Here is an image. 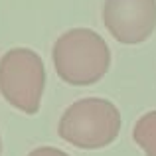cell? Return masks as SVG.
Returning <instances> with one entry per match:
<instances>
[{
    "label": "cell",
    "instance_id": "7",
    "mask_svg": "<svg viewBox=\"0 0 156 156\" xmlns=\"http://www.w3.org/2000/svg\"><path fill=\"white\" fill-rule=\"evenodd\" d=\"M0 156H2V136H0Z\"/></svg>",
    "mask_w": 156,
    "mask_h": 156
},
{
    "label": "cell",
    "instance_id": "6",
    "mask_svg": "<svg viewBox=\"0 0 156 156\" xmlns=\"http://www.w3.org/2000/svg\"><path fill=\"white\" fill-rule=\"evenodd\" d=\"M28 156H69V154L59 150V148H55V146H38V148H34Z\"/></svg>",
    "mask_w": 156,
    "mask_h": 156
},
{
    "label": "cell",
    "instance_id": "5",
    "mask_svg": "<svg viewBox=\"0 0 156 156\" xmlns=\"http://www.w3.org/2000/svg\"><path fill=\"white\" fill-rule=\"evenodd\" d=\"M133 138L146 156H156V111L144 113L133 129Z\"/></svg>",
    "mask_w": 156,
    "mask_h": 156
},
{
    "label": "cell",
    "instance_id": "1",
    "mask_svg": "<svg viewBox=\"0 0 156 156\" xmlns=\"http://www.w3.org/2000/svg\"><path fill=\"white\" fill-rule=\"evenodd\" d=\"M51 59L61 81L75 87H87L107 75L111 67V50L105 38L95 30L73 28L55 40Z\"/></svg>",
    "mask_w": 156,
    "mask_h": 156
},
{
    "label": "cell",
    "instance_id": "2",
    "mask_svg": "<svg viewBox=\"0 0 156 156\" xmlns=\"http://www.w3.org/2000/svg\"><path fill=\"white\" fill-rule=\"evenodd\" d=\"M121 133L117 105L101 97H85L63 111L57 134L67 144L81 150H97L113 144Z\"/></svg>",
    "mask_w": 156,
    "mask_h": 156
},
{
    "label": "cell",
    "instance_id": "3",
    "mask_svg": "<svg viewBox=\"0 0 156 156\" xmlns=\"http://www.w3.org/2000/svg\"><path fill=\"white\" fill-rule=\"evenodd\" d=\"M46 89V65L38 51L12 48L0 57V93L14 109L36 115Z\"/></svg>",
    "mask_w": 156,
    "mask_h": 156
},
{
    "label": "cell",
    "instance_id": "4",
    "mask_svg": "<svg viewBox=\"0 0 156 156\" xmlns=\"http://www.w3.org/2000/svg\"><path fill=\"white\" fill-rule=\"evenodd\" d=\"M103 22L119 44H142L156 30V0H105Z\"/></svg>",
    "mask_w": 156,
    "mask_h": 156
}]
</instances>
